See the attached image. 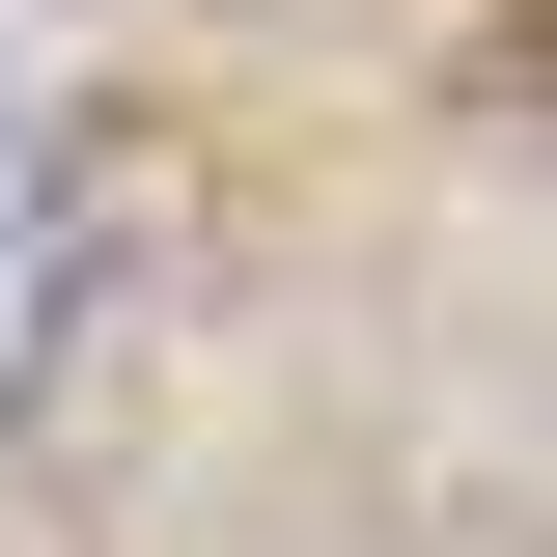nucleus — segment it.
I'll list each match as a JSON object with an SVG mask.
<instances>
[{"label":"nucleus","instance_id":"f257e3e1","mask_svg":"<svg viewBox=\"0 0 557 557\" xmlns=\"http://www.w3.org/2000/svg\"><path fill=\"white\" fill-rule=\"evenodd\" d=\"M28 335H57V139L0 112V391H28Z\"/></svg>","mask_w":557,"mask_h":557}]
</instances>
